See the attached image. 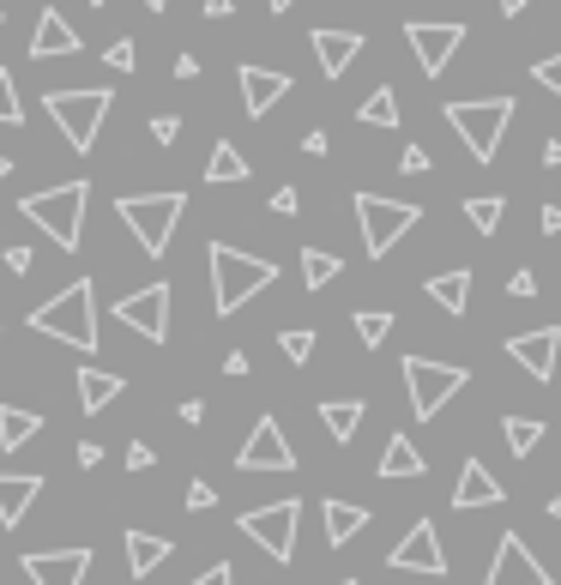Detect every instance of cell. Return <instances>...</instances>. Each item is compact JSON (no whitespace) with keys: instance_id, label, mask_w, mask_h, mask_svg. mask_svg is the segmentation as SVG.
Instances as JSON below:
<instances>
[{"instance_id":"1","label":"cell","mask_w":561,"mask_h":585,"mask_svg":"<svg viewBox=\"0 0 561 585\" xmlns=\"http://www.w3.org/2000/svg\"><path fill=\"white\" fill-rule=\"evenodd\" d=\"M31 332H49V339L73 344L78 356H92L97 351V284L78 278V284L54 290L42 308H31Z\"/></svg>"},{"instance_id":"2","label":"cell","mask_w":561,"mask_h":585,"mask_svg":"<svg viewBox=\"0 0 561 585\" xmlns=\"http://www.w3.org/2000/svg\"><path fill=\"white\" fill-rule=\"evenodd\" d=\"M266 284H278V260L211 242V302H218V314H242L248 296H260Z\"/></svg>"},{"instance_id":"3","label":"cell","mask_w":561,"mask_h":585,"mask_svg":"<svg viewBox=\"0 0 561 585\" xmlns=\"http://www.w3.org/2000/svg\"><path fill=\"white\" fill-rule=\"evenodd\" d=\"M182 211H187V194H121L115 199V218L139 235V247L151 260L170 254V235H175V223H182Z\"/></svg>"},{"instance_id":"4","label":"cell","mask_w":561,"mask_h":585,"mask_svg":"<svg viewBox=\"0 0 561 585\" xmlns=\"http://www.w3.org/2000/svg\"><path fill=\"white\" fill-rule=\"evenodd\" d=\"M85 206H92V182H61V187H49V194H25V199H19V211H25L37 230H49L54 247H66V254L78 247Z\"/></svg>"},{"instance_id":"5","label":"cell","mask_w":561,"mask_h":585,"mask_svg":"<svg viewBox=\"0 0 561 585\" xmlns=\"http://www.w3.org/2000/svg\"><path fill=\"white\" fill-rule=\"evenodd\" d=\"M447 127L465 139V151L477 157V163H496L501 151V133L513 127V97H477V103H447L441 109Z\"/></svg>"},{"instance_id":"6","label":"cell","mask_w":561,"mask_h":585,"mask_svg":"<svg viewBox=\"0 0 561 585\" xmlns=\"http://www.w3.org/2000/svg\"><path fill=\"white\" fill-rule=\"evenodd\" d=\"M42 103H49L54 127H61V139L73 145V151H92L97 133H103V121H109V103H115V97H109L103 85H85V92H49Z\"/></svg>"},{"instance_id":"7","label":"cell","mask_w":561,"mask_h":585,"mask_svg":"<svg viewBox=\"0 0 561 585\" xmlns=\"http://www.w3.org/2000/svg\"><path fill=\"white\" fill-rule=\"evenodd\" d=\"M423 211L411 206V199H387V194H356V230H363V247L368 260H380V254H392V242L405 230H417Z\"/></svg>"},{"instance_id":"8","label":"cell","mask_w":561,"mask_h":585,"mask_svg":"<svg viewBox=\"0 0 561 585\" xmlns=\"http://www.w3.org/2000/svg\"><path fill=\"white\" fill-rule=\"evenodd\" d=\"M465 387V368L459 363H435V356H405V392H411V411L417 423L447 411V399Z\"/></svg>"},{"instance_id":"9","label":"cell","mask_w":561,"mask_h":585,"mask_svg":"<svg viewBox=\"0 0 561 585\" xmlns=\"http://www.w3.org/2000/svg\"><path fill=\"white\" fill-rule=\"evenodd\" d=\"M296 525H302V501H296V495H290V501H272V508H248V513H242V537L260 544L272 561L296 556Z\"/></svg>"},{"instance_id":"10","label":"cell","mask_w":561,"mask_h":585,"mask_svg":"<svg viewBox=\"0 0 561 585\" xmlns=\"http://www.w3.org/2000/svg\"><path fill=\"white\" fill-rule=\"evenodd\" d=\"M115 320L127 326V332H139V339L163 344L170 339V284H145V290H133V296H121Z\"/></svg>"},{"instance_id":"11","label":"cell","mask_w":561,"mask_h":585,"mask_svg":"<svg viewBox=\"0 0 561 585\" xmlns=\"http://www.w3.org/2000/svg\"><path fill=\"white\" fill-rule=\"evenodd\" d=\"M235 465L242 471H296V447H290L284 423H278V416H260L248 429V441H242V453H235Z\"/></svg>"},{"instance_id":"12","label":"cell","mask_w":561,"mask_h":585,"mask_svg":"<svg viewBox=\"0 0 561 585\" xmlns=\"http://www.w3.org/2000/svg\"><path fill=\"white\" fill-rule=\"evenodd\" d=\"M392 573H429V580H441L447 573V549H441V532H435V520H417L399 544H392Z\"/></svg>"},{"instance_id":"13","label":"cell","mask_w":561,"mask_h":585,"mask_svg":"<svg viewBox=\"0 0 561 585\" xmlns=\"http://www.w3.org/2000/svg\"><path fill=\"white\" fill-rule=\"evenodd\" d=\"M405 42L417 49V66H423V73L441 78L447 61L465 49V25H429V19H411V25H405Z\"/></svg>"},{"instance_id":"14","label":"cell","mask_w":561,"mask_h":585,"mask_svg":"<svg viewBox=\"0 0 561 585\" xmlns=\"http://www.w3.org/2000/svg\"><path fill=\"white\" fill-rule=\"evenodd\" d=\"M484 585H556L544 573V561L532 556V549H525V537H501L496 544V561H489V580Z\"/></svg>"},{"instance_id":"15","label":"cell","mask_w":561,"mask_h":585,"mask_svg":"<svg viewBox=\"0 0 561 585\" xmlns=\"http://www.w3.org/2000/svg\"><path fill=\"white\" fill-rule=\"evenodd\" d=\"M508 356H513V363H520L532 380H556L561 332H556V326H532V332H513V339H508Z\"/></svg>"},{"instance_id":"16","label":"cell","mask_w":561,"mask_h":585,"mask_svg":"<svg viewBox=\"0 0 561 585\" xmlns=\"http://www.w3.org/2000/svg\"><path fill=\"white\" fill-rule=\"evenodd\" d=\"M19 568L31 573V585H78L92 573V549H31Z\"/></svg>"},{"instance_id":"17","label":"cell","mask_w":561,"mask_h":585,"mask_svg":"<svg viewBox=\"0 0 561 585\" xmlns=\"http://www.w3.org/2000/svg\"><path fill=\"white\" fill-rule=\"evenodd\" d=\"M501 483H496V471L484 465V459H465L459 465V483H453V508L459 513H471V508H501Z\"/></svg>"},{"instance_id":"18","label":"cell","mask_w":561,"mask_h":585,"mask_svg":"<svg viewBox=\"0 0 561 585\" xmlns=\"http://www.w3.org/2000/svg\"><path fill=\"white\" fill-rule=\"evenodd\" d=\"M290 97V73H272V66H242V109L254 121L272 115V103Z\"/></svg>"},{"instance_id":"19","label":"cell","mask_w":561,"mask_h":585,"mask_svg":"<svg viewBox=\"0 0 561 585\" xmlns=\"http://www.w3.org/2000/svg\"><path fill=\"white\" fill-rule=\"evenodd\" d=\"M308 42H314V54H320V73H327V78H344V73H351V61L363 54V37H356V31H327V25H320Z\"/></svg>"},{"instance_id":"20","label":"cell","mask_w":561,"mask_h":585,"mask_svg":"<svg viewBox=\"0 0 561 585\" xmlns=\"http://www.w3.org/2000/svg\"><path fill=\"white\" fill-rule=\"evenodd\" d=\"M54 54H78V31L49 7V13L37 19V31H31V61H54Z\"/></svg>"},{"instance_id":"21","label":"cell","mask_w":561,"mask_h":585,"mask_svg":"<svg viewBox=\"0 0 561 585\" xmlns=\"http://www.w3.org/2000/svg\"><path fill=\"white\" fill-rule=\"evenodd\" d=\"M42 495V477H25V471H0V525H19L31 513V501Z\"/></svg>"},{"instance_id":"22","label":"cell","mask_w":561,"mask_h":585,"mask_svg":"<svg viewBox=\"0 0 561 585\" xmlns=\"http://www.w3.org/2000/svg\"><path fill=\"white\" fill-rule=\"evenodd\" d=\"M170 561V537H151V532H127V573L133 580H151L157 568Z\"/></svg>"},{"instance_id":"23","label":"cell","mask_w":561,"mask_h":585,"mask_svg":"<svg viewBox=\"0 0 561 585\" xmlns=\"http://www.w3.org/2000/svg\"><path fill=\"white\" fill-rule=\"evenodd\" d=\"M320 520H327V544L344 549L368 525V508H356V501H320Z\"/></svg>"},{"instance_id":"24","label":"cell","mask_w":561,"mask_h":585,"mask_svg":"<svg viewBox=\"0 0 561 585\" xmlns=\"http://www.w3.org/2000/svg\"><path fill=\"white\" fill-rule=\"evenodd\" d=\"M363 411H368L363 399H320V423H327V435L339 447L356 441V429H363Z\"/></svg>"},{"instance_id":"25","label":"cell","mask_w":561,"mask_h":585,"mask_svg":"<svg viewBox=\"0 0 561 585\" xmlns=\"http://www.w3.org/2000/svg\"><path fill=\"white\" fill-rule=\"evenodd\" d=\"M423 453L411 435H387V447H380V477H423Z\"/></svg>"},{"instance_id":"26","label":"cell","mask_w":561,"mask_h":585,"mask_svg":"<svg viewBox=\"0 0 561 585\" xmlns=\"http://www.w3.org/2000/svg\"><path fill=\"white\" fill-rule=\"evenodd\" d=\"M115 392H121L115 375H103V368H78V411H85V416L109 411V404H115Z\"/></svg>"},{"instance_id":"27","label":"cell","mask_w":561,"mask_h":585,"mask_svg":"<svg viewBox=\"0 0 561 585\" xmlns=\"http://www.w3.org/2000/svg\"><path fill=\"white\" fill-rule=\"evenodd\" d=\"M31 435H42V416L19 411V404H0V447L19 453V447H31Z\"/></svg>"},{"instance_id":"28","label":"cell","mask_w":561,"mask_h":585,"mask_svg":"<svg viewBox=\"0 0 561 585\" xmlns=\"http://www.w3.org/2000/svg\"><path fill=\"white\" fill-rule=\"evenodd\" d=\"M206 182H248V157H242V145H230V139H218L211 145V157H206Z\"/></svg>"},{"instance_id":"29","label":"cell","mask_w":561,"mask_h":585,"mask_svg":"<svg viewBox=\"0 0 561 585\" xmlns=\"http://www.w3.org/2000/svg\"><path fill=\"white\" fill-rule=\"evenodd\" d=\"M356 121H363V127H399V92L380 85L375 97H363V103H356Z\"/></svg>"},{"instance_id":"30","label":"cell","mask_w":561,"mask_h":585,"mask_svg":"<svg viewBox=\"0 0 561 585\" xmlns=\"http://www.w3.org/2000/svg\"><path fill=\"white\" fill-rule=\"evenodd\" d=\"M339 272H344V260L332 254V247H302V284H308V290L332 284Z\"/></svg>"},{"instance_id":"31","label":"cell","mask_w":561,"mask_h":585,"mask_svg":"<svg viewBox=\"0 0 561 585\" xmlns=\"http://www.w3.org/2000/svg\"><path fill=\"white\" fill-rule=\"evenodd\" d=\"M429 290L435 302H441L447 314H465V302H471V272H441V278H429Z\"/></svg>"},{"instance_id":"32","label":"cell","mask_w":561,"mask_h":585,"mask_svg":"<svg viewBox=\"0 0 561 585\" xmlns=\"http://www.w3.org/2000/svg\"><path fill=\"white\" fill-rule=\"evenodd\" d=\"M501 218H508V199L501 194H477V199H465V223L477 235H496L501 230Z\"/></svg>"},{"instance_id":"33","label":"cell","mask_w":561,"mask_h":585,"mask_svg":"<svg viewBox=\"0 0 561 585\" xmlns=\"http://www.w3.org/2000/svg\"><path fill=\"white\" fill-rule=\"evenodd\" d=\"M501 441L513 447V459H532L537 441H544V423H537V416H508V423H501Z\"/></svg>"},{"instance_id":"34","label":"cell","mask_w":561,"mask_h":585,"mask_svg":"<svg viewBox=\"0 0 561 585\" xmlns=\"http://www.w3.org/2000/svg\"><path fill=\"white\" fill-rule=\"evenodd\" d=\"M387 332H392V314L387 308H363V314H356V339H363L368 351H375V344H387Z\"/></svg>"},{"instance_id":"35","label":"cell","mask_w":561,"mask_h":585,"mask_svg":"<svg viewBox=\"0 0 561 585\" xmlns=\"http://www.w3.org/2000/svg\"><path fill=\"white\" fill-rule=\"evenodd\" d=\"M0 127H25V103H19L13 73H7V66H0Z\"/></svg>"},{"instance_id":"36","label":"cell","mask_w":561,"mask_h":585,"mask_svg":"<svg viewBox=\"0 0 561 585\" xmlns=\"http://www.w3.org/2000/svg\"><path fill=\"white\" fill-rule=\"evenodd\" d=\"M278 344H284V356H290V363H308V356H314V332H308V326H290V332H284V339H278Z\"/></svg>"},{"instance_id":"37","label":"cell","mask_w":561,"mask_h":585,"mask_svg":"<svg viewBox=\"0 0 561 585\" xmlns=\"http://www.w3.org/2000/svg\"><path fill=\"white\" fill-rule=\"evenodd\" d=\"M103 61L115 66V73H133V66H139V42H133V37H115L103 49Z\"/></svg>"},{"instance_id":"38","label":"cell","mask_w":561,"mask_h":585,"mask_svg":"<svg viewBox=\"0 0 561 585\" xmlns=\"http://www.w3.org/2000/svg\"><path fill=\"white\" fill-rule=\"evenodd\" d=\"M532 78L544 85V92H556V97H561V54H544V61L532 66Z\"/></svg>"},{"instance_id":"39","label":"cell","mask_w":561,"mask_h":585,"mask_svg":"<svg viewBox=\"0 0 561 585\" xmlns=\"http://www.w3.org/2000/svg\"><path fill=\"white\" fill-rule=\"evenodd\" d=\"M151 139L157 145H175V139H182V121H175V115H151Z\"/></svg>"},{"instance_id":"40","label":"cell","mask_w":561,"mask_h":585,"mask_svg":"<svg viewBox=\"0 0 561 585\" xmlns=\"http://www.w3.org/2000/svg\"><path fill=\"white\" fill-rule=\"evenodd\" d=\"M399 170H405V175H429V151H423V145H405Z\"/></svg>"},{"instance_id":"41","label":"cell","mask_w":561,"mask_h":585,"mask_svg":"<svg viewBox=\"0 0 561 585\" xmlns=\"http://www.w3.org/2000/svg\"><path fill=\"white\" fill-rule=\"evenodd\" d=\"M272 211H278V218H296V211H302V194H296V187H278V194H272Z\"/></svg>"},{"instance_id":"42","label":"cell","mask_w":561,"mask_h":585,"mask_svg":"<svg viewBox=\"0 0 561 585\" xmlns=\"http://www.w3.org/2000/svg\"><path fill=\"white\" fill-rule=\"evenodd\" d=\"M211 501H218V489H211V483H187V508H194V513H206Z\"/></svg>"},{"instance_id":"43","label":"cell","mask_w":561,"mask_h":585,"mask_svg":"<svg viewBox=\"0 0 561 585\" xmlns=\"http://www.w3.org/2000/svg\"><path fill=\"white\" fill-rule=\"evenodd\" d=\"M194 585H235V568H230V561H218V568H206Z\"/></svg>"},{"instance_id":"44","label":"cell","mask_w":561,"mask_h":585,"mask_svg":"<svg viewBox=\"0 0 561 585\" xmlns=\"http://www.w3.org/2000/svg\"><path fill=\"white\" fill-rule=\"evenodd\" d=\"M0 260H7V272H19V278H25V272H31V247H7Z\"/></svg>"},{"instance_id":"45","label":"cell","mask_w":561,"mask_h":585,"mask_svg":"<svg viewBox=\"0 0 561 585\" xmlns=\"http://www.w3.org/2000/svg\"><path fill=\"white\" fill-rule=\"evenodd\" d=\"M508 296H537V272H513L508 278Z\"/></svg>"},{"instance_id":"46","label":"cell","mask_w":561,"mask_h":585,"mask_svg":"<svg viewBox=\"0 0 561 585\" xmlns=\"http://www.w3.org/2000/svg\"><path fill=\"white\" fill-rule=\"evenodd\" d=\"M127 465H133V471H151V465H157V453H151L145 441H133V447H127Z\"/></svg>"},{"instance_id":"47","label":"cell","mask_w":561,"mask_h":585,"mask_svg":"<svg viewBox=\"0 0 561 585\" xmlns=\"http://www.w3.org/2000/svg\"><path fill=\"white\" fill-rule=\"evenodd\" d=\"M302 151H308V157H327V151H332V139H327V127H314V133H308V139H302Z\"/></svg>"},{"instance_id":"48","label":"cell","mask_w":561,"mask_h":585,"mask_svg":"<svg viewBox=\"0 0 561 585\" xmlns=\"http://www.w3.org/2000/svg\"><path fill=\"white\" fill-rule=\"evenodd\" d=\"M78 465H85V471H97V465H103V447H97V441H85V447H78Z\"/></svg>"},{"instance_id":"49","label":"cell","mask_w":561,"mask_h":585,"mask_svg":"<svg viewBox=\"0 0 561 585\" xmlns=\"http://www.w3.org/2000/svg\"><path fill=\"white\" fill-rule=\"evenodd\" d=\"M537 223H544V235H561V206H544V211H537Z\"/></svg>"},{"instance_id":"50","label":"cell","mask_w":561,"mask_h":585,"mask_svg":"<svg viewBox=\"0 0 561 585\" xmlns=\"http://www.w3.org/2000/svg\"><path fill=\"white\" fill-rule=\"evenodd\" d=\"M199 13H206V19H230V13H235V0H206Z\"/></svg>"},{"instance_id":"51","label":"cell","mask_w":561,"mask_h":585,"mask_svg":"<svg viewBox=\"0 0 561 585\" xmlns=\"http://www.w3.org/2000/svg\"><path fill=\"white\" fill-rule=\"evenodd\" d=\"M175 78H199V61H194V54H175Z\"/></svg>"},{"instance_id":"52","label":"cell","mask_w":561,"mask_h":585,"mask_svg":"<svg viewBox=\"0 0 561 585\" xmlns=\"http://www.w3.org/2000/svg\"><path fill=\"white\" fill-rule=\"evenodd\" d=\"M544 163H549V170H561V139H544Z\"/></svg>"},{"instance_id":"53","label":"cell","mask_w":561,"mask_h":585,"mask_svg":"<svg viewBox=\"0 0 561 585\" xmlns=\"http://www.w3.org/2000/svg\"><path fill=\"white\" fill-rule=\"evenodd\" d=\"M525 7H532V0H501V19H520Z\"/></svg>"},{"instance_id":"54","label":"cell","mask_w":561,"mask_h":585,"mask_svg":"<svg viewBox=\"0 0 561 585\" xmlns=\"http://www.w3.org/2000/svg\"><path fill=\"white\" fill-rule=\"evenodd\" d=\"M7 175H13V157H7V151H0V182H7Z\"/></svg>"},{"instance_id":"55","label":"cell","mask_w":561,"mask_h":585,"mask_svg":"<svg viewBox=\"0 0 561 585\" xmlns=\"http://www.w3.org/2000/svg\"><path fill=\"white\" fill-rule=\"evenodd\" d=\"M266 7H272V13H290V7H296V0H266Z\"/></svg>"},{"instance_id":"56","label":"cell","mask_w":561,"mask_h":585,"mask_svg":"<svg viewBox=\"0 0 561 585\" xmlns=\"http://www.w3.org/2000/svg\"><path fill=\"white\" fill-rule=\"evenodd\" d=\"M549 520H561V495H549Z\"/></svg>"},{"instance_id":"57","label":"cell","mask_w":561,"mask_h":585,"mask_svg":"<svg viewBox=\"0 0 561 585\" xmlns=\"http://www.w3.org/2000/svg\"><path fill=\"white\" fill-rule=\"evenodd\" d=\"M139 7H151V13H163V7H170V0H139Z\"/></svg>"},{"instance_id":"58","label":"cell","mask_w":561,"mask_h":585,"mask_svg":"<svg viewBox=\"0 0 561 585\" xmlns=\"http://www.w3.org/2000/svg\"><path fill=\"white\" fill-rule=\"evenodd\" d=\"M92 7H109V0H92Z\"/></svg>"},{"instance_id":"59","label":"cell","mask_w":561,"mask_h":585,"mask_svg":"<svg viewBox=\"0 0 561 585\" xmlns=\"http://www.w3.org/2000/svg\"><path fill=\"white\" fill-rule=\"evenodd\" d=\"M339 585H356V580H339Z\"/></svg>"},{"instance_id":"60","label":"cell","mask_w":561,"mask_h":585,"mask_svg":"<svg viewBox=\"0 0 561 585\" xmlns=\"http://www.w3.org/2000/svg\"><path fill=\"white\" fill-rule=\"evenodd\" d=\"M0 326H7V314H0Z\"/></svg>"},{"instance_id":"61","label":"cell","mask_w":561,"mask_h":585,"mask_svg":"<svg viewBox=\"0 0 561 585\" xmlns=\"http://www.w3.org/2000/svg\"><path fill=\"white\" fill-rule=\"evenodd\" d=\"M0 19H7V7H0Z\"/></svg>"}]
</instances>
